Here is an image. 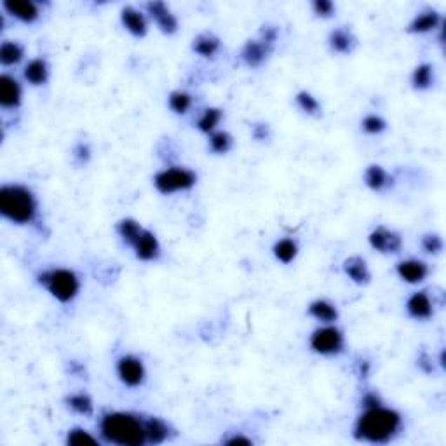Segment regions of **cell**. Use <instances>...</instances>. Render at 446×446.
I'll use <instances>...</instances> for the list:
<instances>
[{"instance_id": "obj_1", "label": "cell", "mask_w": 446, "mask_h": 446, "mask_svg": "<svg viewBox=\"0 0 446 446\" xmlns=\"http://www.w3.org/2000/svg\"><path fill=\"white\" fill-rule=\"evenodd\" d=\"M402 429V417L394 408L380 405L365 408L354 424V438L362 443H391Z\"/></svg>"}, {"instance_id": "obj_2", "label": "cell", "mask_w": 446, "mask_h": 446, "mask_svg": "<svg viewBox=\"0 0 446 446\" xmlns=\"http://www.w3.org/2000/svg\"><path fill=\"white\" fill-rule=\"evenodd\" d=\"M100 436L110 445L143 446L147 445L145 419L129 412L105 413L100 420Z\"/></svg>"}, {"instance_id": "obj_3", "label": "cell", "mask_w": 446, "mask_h": 446, "mask_svg": "<svg viewBox=\"0 0 446 446\" xmlns=\"http://www.w3.org/2000/svg\"><path fill=\"white\" fill-rule=\"evenodd\" d=\"M0 215L14 225L34 223L39 215L37 197L25 185H2L0 187Z\"/></svg>"}, {"instance_id": "obj_4", "label": "cell", "mask_w": 446, "mask_h": 446, "mask_svg": "<svg viewBox=\"0 0 446 446\" xmlns=\"http://www.w3.org/2000/svg\"><path fill=\"white\" fill-rule=\"evenodd\" d=\"M39 284L60 303H72L81 293V277L72 268L56 267L39 275Z\"/></svg>"}, {"instance_id": "obj_5", "label": "cell", "mask_w": 446, "mask_h": 446, "mask_svg": "<svg viewBox=\"0 0 446 446\" xmlns=\"http://www.w3.org/2000/svg\"><path fill=\"white\" fill-rule=\"evenodd\" d=\"M195 183H197V175L192 169L185 168V166H169V168L155 173L154 176L155 190L162 195L187 192L194 188Z\"/></svg>"}, {"instance_id": "obj_6", "label": "cell", "mask_w": 446, "mask_h": 446, "mask_svg": "<svg viewBox=\"0 0 446 446\" xmlns=\"http://www.w3.org/2000/svg\"><path fill=\"white\" fill-rule=\"evenodd\" d=\"M310 350L319 356H339L346 349V335L335 324H321L309 336Z\"/></svg>"}, {"instance_id": "obj_7", "label": "cell", "mask_w": 446, "mask_h": 446, "mask_svg": "<svg viewBox=\"0 0 446 446\" xmlns=\"http://www.w3.org/2000/svg\"><path fill=\"white\" fill-rule=\"evenodd\" d=\"M115 372H117L119 380L129 389L141 387L147 380V368L145 362L134 354H124L115 362Z\"/></svg>"}, {"instance_id": "obj_8", "label": "cell", "mask_w": 446, "mask_h": 446, "mask_svg": "<svg viewBox=\"0 0 446 446\" xmlns=\"http://www.w3.org/2000/svg\"><path fill=\"white\" fill-rule=\"evenodd\" d=\"M145 14L150 21H154L159 32L164 35H175L180 28V21L168 4L161 0H152L145 4Z\"/></svg>"}, {"instance_id": "obj_9", "label": "cell", "mask_w": 446, "mask_h": 446, "mask_svg": "<svg viewBox=\"0 0 446 446\" xmlns=\"http://www.w3.org/2000/svg\"><path fill=\"white\" fill-rule=\"evenodd\" d=\"M368 242L375 251L382 255H398L402 249V237L400 232L387 227H376L369 232Z\"/></svg>"}, {"instance_id": "obj_10", "label": "cell", "mask_w": 446, "mask_h": 446, "mask_svg": "<svg viewBox=\"0 0 446 446\" xmlns=\"http://www.w3.org/2000/svg\"><path fill=\"white\" fill-rule=\"evenodd\" d=\"M2 9L7 16L14 18V20L25 25H34L42 16L39 4L32 2V0H4Z\"/></svg>"}, {"instance_id": "obj_11", "label": "cell", "mask_w": 446, "mask_h": 446, "mask_svg": "<svg viewBox=\"0 0 446 446\" xmlns=\"http://www.w3.org/2000/svg\"><path fill=\"white\" fill-rule=\"evenodd\" d=\"M396 274L406 284L419 286L422 282H426V279L429 277L431 268L424 260L406 258L396 263Z\"/></svg>"}, {"instance_id": "obj_12", "label": "cell", "mask_w": 446, "mask_h": 446, "mask_svg": "<svg viewBox=\"0 0 446 446\" xmlns=\"http://www.w3.org/2000/svg\"><path fill=\"white\" fill-rule=\"evenodd\" d=\"M441 27H443V16H441V13L429 7V9H424L415 14V18L406 27V32L412 35H426L431 34V32L440 30Z\"/></svg>"}, {"instance_id": "obj_13", "label": "cell", "mask_w": 446, "mask_h": 446, "mask_svg": "<svg viewBox=\"0 0 446 446\" xmlns=\"http://www.w3.org/2000/svg\"><path fill=\"white\" fill-rule=\"evenodd\" d=\"M406 314L415 321H429L434 315V300L426 289L412 293L406 300Z\"/></svg>"}, {"instance_id": "obj_14", "label": "cell", "mask_w": 446, "mask_h": 446, "mask_svg": "<svg viewBox=\"0 0 446 446\" xmlns=\"http://www.w3.org/2000/svg\"><path fill=\"white\" fill-rule=\"evenodd\" d=\"M121 25L129 35L136 39L147 37L148 18L141 9L134 6H126L121 9Z\"/></svg>"}, {"instance_id": "obj_15", "label": "cell", "mask_w": 446, "mask_h": 446, "mask_svg": "<svg viewBox=\"0 0 446 446\" xmlns=\"http://www.w3.org/2000/svg\"><path fill=\"white\" fill-rule=\"evenodd\" d=\"M133 251L140 262H155V260L161 258L162 248L157 235L148 228H143L138 241L133 244Z\"/></svg>"}, {"instance_id": "obj_16", "label": "cell", "mask_w": 446, "mask_h": 446, "mask_svg": "<svg viewBox=\"0 0 446 446\" xmlns=\"http://www.w3.org/2000/svg\"><path fill=\"white\" fill-rule=\"evenodd\" d=\"M23 101V89L20 81L9 74H2L0 77V107L6 110H16Z\"/></svg>"}, {"instance_id": "obj_17", "label": "cell", "mask_w": 446, "mask_h": 446, "mask_svg": "<svg viewBox=\"0 0 446 446\" xmlns=\"http://www.w3.org/2000/svg\"><path fill=\"white\" fill-rule=\"evenodd\" d=\"M274 51V46H268L262 39L248 41L241 49V60L248 68H260L268 60V56Z\"/></svg>"}, {"instance_id": "obj_18", "label": "cell", "mask_w": 446, "mask_h": 446, "mask_svg": "<svg viewBox=\"0 0 446 446\" xmlns=\"http://www.w3.org/2000/svg\"><path fill=\"white\" fill-rule=\"evenodd\" d=\"M328 46L335 54H342V56H349L354 53L358 47V37L354 32L347 27H339L335 30L329 32L328 35Z\"/></svg>"}, {"instance_id": "obj_19", "label": "cell", "mask_w": 446, "mask_h": 446, "mask_svg": "<svg viewBox=\"0 0 446 446\" xmlns=\"http://www.w3.org/2000/svg\"><path fill=\"white\" fill-rule=\"evenodd\" d=\"M343 272H346L347 277L358 286H366L372 281V270H369L368 262H366L362 256H349V258L343 260Z\"/></svg>"}, {"instance_id": "obj_20", "label": "cell", "mask_w": 446, "mask_h": 446, "mask_svg": "<svg viewBox=\"0 0 446 446\" xmlns=\"http://www.w3.org/2000/svg\"><path fill=\"white\" fill-rule=\"evenodd\" d=\"M307 314L315 319L319 324H335L340 315L335 303L326 299H317L310 302L309 307H307Z\"/></svg>"}, {"instance_id": "obj_21", "label": "cell", "mask_w": 446, "mask_h": 446, "mask_svg": "<svg viewBox=\"0 0 446 446\" xmlns=\"http://www.w3.org/2000/svg\"><path fill=\"white\" fill-rule=\"evenodd\" d=\"M49 74V63H47L44 58H34V60H30L25 65L23 77L25 81L30 86H34V88H41V86L47 84Z\"/></svg>"}, {"instance_id": "obj_22", "label": "cell", "mask_w": 446, "mask_h": 446, "mask_svg": "<svg viewBox=\"0 0 446 446\" xmlns=\"http://www.w3.org/2000/svg\"><path fill=\"white\" fill-rule=\"evenodd\" d=\"M365 185L373 192H383L393 185V176L387 173L386 168H382L380 164H372L365 169V175H362Z\"/></svg>"}, {"instance_id": "obj_23", "label": "cell", "mask_w": 446, "mask_h": 446, "mask_svg": "<svg viewBox=\"0 0 446 446\" xmlns=\"http://www.w3.org/2000/svg\"><path fill=\"white\" fill-rule=\"evenodd\" d=\"M220 47H222V42H220V39L216 37L215 34H211V32L199 34L197 37H194V41H192V51H194L195 54H199L201 58H206V60L215 58L216 54L220 53Z\"/></svg>"}, {"instance_id": "obj_24", "label": "cell", "mask_w": 446, "mask_h": 446, "mask_svg": "<svg viewBox=\"0 0 446 446\" xmlns=\"http://www.w3.org/2000/svg\"><path fill=\"white\" fill-rule=\"evenodd\" d=\"M145 429H147V445H162L169 440L168 424L159 417H148L145 419Z\"/></svg>"}, {"instance_id": "obj_25", "label": "cell", "mask_w": 446, "mask_h": 446, "mask_svg": "<svg viewBox=\"0 0 446 446\" xmlns=\"http://www.w3.org/2000/svg\"><path fill=\"white\" fill-rule=\"evenodd\" d=\"M272 253H274V258L277 262H281L282 265H289L296 260L299 256V242L291 237H284L275 241V244L272 246Z\"/></svg>"}, {"instance_id": "obj_26", "label": "cell", "mask_w": 446, "mask_h": 446, "mask_svg": "<svg viewBox=\"0 0 446 446\" xmlns=\"http://www.w3.org/2000/svg\"><path fill=\"white\" fill-rule=\"evenodd\" d=\"M25 46L18 41H4L0 46V63L2 67H16L23 61Z\"/></svg>"}, {"instance_id": "obj_27", "label": "cell", "mask_w": 446, "mask_h": 446, "mask_svg": "<svg viewBox=\"0 0 446 446\" xmlns=\"http://www.w3.org/2000/svg\"><path fill=\"white\" fill-rule=\"evenodd\" d=\"M434 86V67L431 63L417 65L412 72V88L415 91H429Z\"/></svg>"}, {"instance_id": "obj_28", "label": "cell", "mask_w": 446, "mask_h": 446, "mask_svg": "<svg viewBox=\"0 0 446 446\" xmlns=\"http://www.w3.org/2000/svg\"><path fill=\"white\" fill-rule=\"evenodd\" d=\"M223 119V112L216 107H209L206 108L201 114V117L197 119V129L204 134H211L215 131H218V126Z\"/></svg>"}, {"instance_id": "obj_29", "label": "cell", "mask_w": 446, "mask_h": 446, "mask_svg": "<svg viewBox=\"0 0 446 446\" xmlns=\"http://www.w3.org/2000/svg\"><path fill=\"white\" fill-rule=\"evenodd\" d=\"M115 230H117V235L121 237V241L124 242L126 246H131L133 248V244L138 241L141 232H143V227H141L134 218H122L121 222L117 223V227H115Z\"/></svg>"}, {"instance_id": "obj_30", "label": "cell", "mask_w": 446, "mask_h": 446, "mask_svg": "<svg viewBox=\"0 0 446 446\" xmlns=\"http://www.w3.org/2000/svg\"><path fill=\"white\" fill-rule=\"evenodd\" d=\"M65 402H67V406L72 412L81 417H91L94 413V402L89 394L86 393L70 394V396L65 398Z\"/></svg>"}, {"instance_id": "obj_31", "label": "cell", "mask_w": 446, "mask_h": 446, "mask_svg": "<svg viewBox=\"0 0 446 446\" xmlns=\"http://www.w3.org/2000/svg\"><path fill=\"white\" fill-rule=\"evenodd\" d=\"M295 103L296 107H299L303 114L309 115V117H319V115H321V103H319V100L310 93V91H299L295 96Z\"/></svg>"}, {"instance_id": "obj_32", "label": "cell", "mask_w": 446, "mask_h": 446, "mask_svg": "<svg viewBox=\"0 0 446 446\" xmlns=\"http://www.w3.org/2000/svg\"><path fill=\"white\" fill-rule=\"evenodd\" d=\"M208 147L213 154L225 155L232 150V147H234V138H232L227 131L218 129V131L211 133L208 136Z\"/></svg>"}, {"instance_id": "obj_33", "label": "cell", "mask_w": 446, "mask_h": 446, "mask_svg": "<svg viewBox=\"0 0 446 446\" xmlns=\"http://www.w3.org/2000/svg\"><path fill=\"white\" fill-rule=\"evenodd\" d=\"M168 105L176 115H185L194 105V98L187 91H173L168 98Z\"/></svg>"}, {"instance_id": "obj_34", "label": "cell", "mask_w": 446, "mask_h": 446, "mask_svg": "<svg viewBox=\"0 0 446 446\" xmlns=\"http://www.w3.org/2000/svg\"><path fill=\"white\" fill-rule=\"evenodd\" d=\"M101 441L94 438L89 431L82 427H74L67 434V445L70 446H100Z\"/></svg>"}, {"instance_id": "obj_35", "label": "cell", "mask_w": 446, "mask_h": 446, "mask_svg": "<svg viewBox=\"0 0 446 446\" xmlns=\"http://www.w3.org/2000/svg\"><path fill=\"white\" fill-rule=\"evenodd\" d=\"M361 129L366 134H372V136H376V134H382L387 129V122L386 119L380 117L376 114H369L366 115L361 121Z\"/></svg>"}, {"instance_id": "obj_36", "label": "cell", "mask_w": 446, "mask_h": 446, "mask_svg": "<svg viewBox=\"0 0 446 446\" xmlns=\"http://www.w3.org/2000/svg\"><path fill=\"white\" fill-rule=\"evenodd\" d=\"M420 244H422L424 251L429 253V255H440V253L443 251V248H445L443 237H441L440 234H436V232H429V234H424V237H422V241H420Z\"/></svg>"}, {"instance_id": "obj_37", "label": "cell", "mask_w": 446, "mask_h": 446, "mask_svg": "<svg viewBox=\"0 0 446 446\" xmlns=\"http://www.w3.org/2000/svg\"><path fill=\"white\" fill-rule=\"evenodd\" d=\"M313 11L317 18L329 20V18H333V14H335L336 6L332 2V0H314Z\"/></svg>"}, {"instance_id": "obj_38", "label": "cell", "mask_w": 446, "mask_h": 446, "mask_svg": "<svg viewBox=\"0 0 446 446\" xmlns=\"http://www.w3.org/2000/svg\"><path fill=\"white\" fill-rule=\"evenodd\" d=\"M72 154H74V159L77 164H88L93 152H91V147L88 143H77L74 147V150H72Z\"/></svg>"}, {"instance_id": "obj_39", "label": "cell", "mask_w": 446, "mask_h": 446, "mask_svg": "<svg viewBox=\"0 0 446 446\" xmlns=\"http://www.w3.org/2000/svg\"><path fill=\"white\" fill-rule=\"evenodd\" d=\"M258 37L262 39L263 42H267L268 46H275L279 37V30L275 27H270V25H265V27H262V30H260Z\"/></svg>"}, {"instance_id": "obj_40", "label": "cell", "mask_w": 446, "mask_h": 446, "mask_svg": "<svg viewBox=\"0 0 446 446\" xmlns=\"http://www.w3.org/2000/svg\"><path fill=\"white\" fill-rule=\"evenodd\" d=\"M361 405H362V409H365V408H375V406L383 405V402H382V398H380L379 394L372 393V391H369V393H366L365 396L361 398Z\"/></svg>"}, {"instance_id": "obj_41", "label": "cell", "mask_w": 446, "mask_h": 446, "mask_svg": "<svg viewBox=\"0 0 446 446\" xmlns=\"http://www.w3.org/2000/svg\"><path fill=\"white\" fill-rule=\"evenodd\" d=\"M253 138L258 141H265L270 138V128H268V124H256L253 126Z\"/></svg>"}, {"instance_id": "obj_42", "label": "cell", "mask_w": 446, "mask_h": 446, "mask_svg": "<svg viewBox=\"0 0 446 446\" xmlns=\"http://www.w3.org/2000/svg\"><path fill=\"white\" fill-rule=\"evenodd\" d=\"M223 443L228 445V446H235V445H244V446H248V445H253V441L249 440V438L242 436V434H232V436L227 438V440H225Z\"/></svg>"}, {"instance_id": "obj_43", "label": "cell", "mask_w": 446, "mask_h": 446, "mask_svg": "<svg viewBox=\"0 0 446 446\" xmlns=\"http://www.w3.org/2000/svg\"><path fill=\"white\" fill-rule=\"evenodd\" d=\"M369 368H372V365H369V361H366V359L358 361V375L361 376V379H366V376L369 375Z\"/></svg>"}]
</instances>
